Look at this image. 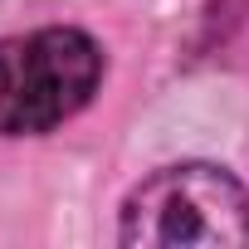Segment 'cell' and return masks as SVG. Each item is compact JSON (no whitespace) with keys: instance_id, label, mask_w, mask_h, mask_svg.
Wrapping results in <instances>:
<instances>
[{"instance_id":"1","label":"cell","mask_w":249,"mask_h":249,"mask_svg":"<svg viewBox=\"0 0 249 249\" xmlns=\"http://www.w3.org/2000/svg\"><path fill=\"white\" fill-rule=\"evenodd\" d=\"M117 239L132 249H234L249 244V191L210 161L152 171L122 200Z\"/></svg>"},{"instance_id":"2","label":"cell","mask_w":249,"mask_h":249,"mask_svg":"<svg viewBox=\"0 0 249 249\" xmlns=\"http://www.w3.org/2000/svg\"><path fill=\"white\" fill-rule=\"evenodd\" d=\"M103 83V44L73 25L0 39V137H39L83 112Z\"/></svg>"}]
</instances>
